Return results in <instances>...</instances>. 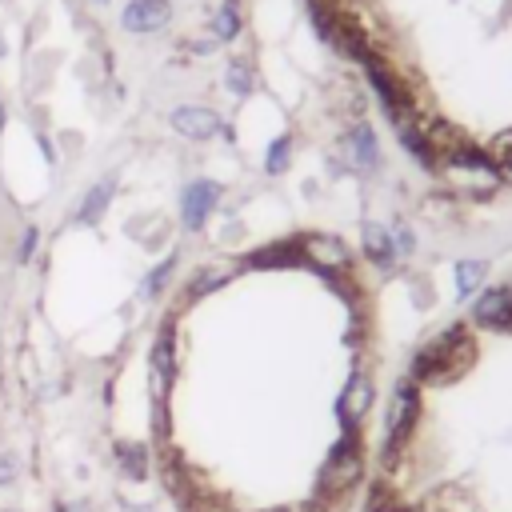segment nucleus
<instances>
[{"instance_id": "f257e3e1", "label": "nucleus", "mask_w": 512, "mask_h": 512, "mask_svg": "<svg viewBox=\"0 0 512 512\" xmlns=\"http://www.w3.org/2000/svg\"><path fill=\"white\" fill-rule=\"evenodd\" d=\"M472 360H476V336L468 332V324H448L440 336L420 344L408 376L416 384H452L472 368Z\"/></svg>"}, {"instance_id": "f03ea898", "label": "nucleus", "mask_w": 512, "mask_h": 512, "mask_svg": "<svg viewBox=\"0 0 512 512\" xmlns=\"http://www.w3.org/2000/svg\"><path fill=\"white\" fill-rule=\"evenodd\" d=\"M364 476V448H360V432L356 428H344V436L332 444L320 476H316V504H328V500H344Z\"/></svg>"}, {"instance_id": "7ed1b4c3", "label": "nucleus", "mask_w": 512, "mask_h": 512, "mask_svg": "<svg viewBox=\"0 0 512 512\" xmlns=\"http://www.w3.org/2000/svg\"><path fill=\"white\" fill-rule=\"evenodd\" d=\"M420 420V384L412 376H404L396 388H392V400H388V416H384V464L392 468L396 456L404 452L412 428Z\"/></svg>"}, {"instance_id": "20e7f679", "label": "nucleus", "mask_w": 512, "mask_h": 512, "mask_svg": "<svg viewBox=\"0 0 512 512\" xmlns=\"http://www.w3.org/2000/svg\"><path fill=\"white\" fill-rule=\"evenodd\" d=\"M148 364H152V392H156V428L164 432L168 420H164V400H168V388H172V376H176V348H172V320L160 328L152 352H148Z\"/></svg>"}, {"instance_id": "39448f33", "label": "nucleus", "mask_w": 512, "mask_h": 512, "mask_svg": "<svg viewBox=\"0 0 512 512\" xmlns=\"http://www.w3.org/2000/svg\"><path fill=\"white\" fill-rule=\"evenodd\" d=\"M372 400H376V384H372L368 372L356 368L348 376V384L340 388V396H336V420H340V428H360V420L368 416Z\"/></svg>"}, {"instance_id": "423d86ee", "label": "nucleus", "mask_w": 512, "mask_h": 512, "mask_svg": "<svg viewBox=\"0 0 512 512\" xmlns=\"http://www.w3.org/2000/svg\"><path fill=\"white\" fill-rule=\"evenodd\" d=\"M340 156H344V164H348L352 172H372V168H380V140H376L372 124L356 120V124L340 136Z\"/></svg>"}, {"instance_id": "0eeeda50", "label": "nucleus", "mask_w": 512, "mask_h": 512, "mask_svg": "<svg viewBox=\"0 0 512 512\" xmlns=\"http://www.w3.org/2000/svg\"><path fill=\"white\" fill-rule=\"evenodd\" d=\"M172 24V4L168 0H128L120 12V28L132 36H152Z\"/></svg>"}, {"instance_id": "6e6552de", "label": "nucleus", "mask_w": 512, "mask_h": 512, "mask_svg": "<svg viewBox=\"0 0 512 512\" xmlns=\"http://www.w3.org/2000/svg\"><path fill=\"white\" fill-rule=\"evenodd\" d=\"M216 204H220V184H212V180H192V184L180 192V220H184V228H188V232H200Z\"/></svg>"}, {"instance_id": "1a4fd4ad", "label": "nucleus", "mask_w": 512, "mask_h": 512, "mask_svg": "<svg viewBox=\"0 0 512 512\" xmlns=\"http://www.w3.org/2000/svg\"><path fill=\"white\" fill-rule=\"evenodd\" d=\"M168 120H172V128H176L180 136H188V140H212V136L228 132V128L220 124V116H216L212 108H204V104H180V108L168 112Z\"/></svg>"}, {"instance_id": "9d476101", "label": "nucleus", "mask_w": 512, "mask_h": 512, "mask_svg": "<svg viewBox=\"0 0 512 512\" xmlns=\"http://www.w3.org/2000/svg\"><path fill=\"white\" fill-rule=\"evenodd\" d=\"M300 252H304V260H308L312 268H320V272H340V268H348V244H344L340 236L312 232V236L300 240Z\"/></svg>"}, {"instance_id": "9b49d317", "label": "nucleus", "mask_w": 512, "mask_h": 512, "mask_svg": "<svg viewBox=\"0 0 512 512\" xmlns=\"http://www.w3.org/2000/svg\"><path fill=\"white\" fill-rule=\"evenodd\" d=\"M472 324L492 328V332H512V284L508 288H488L472 308Z\"/></svg>"}, {"instance_id": "f8f14e48", "label": "nucleus", "mask_w": 512, "mask_h": 512, "mask_svg": "<svg viewBox=\"0 0 512 512\" xmlns=\"http://www.w3.org/2000/svg\"><path fill=\"white\" fill-rule=\"evenodd\" d=\"M360 244H364V256L376 264V268H392V260H396V244H392V232L384 228V224H364L360 228Z\"/></svg>"}, {"instance_id": "ddd939ff", "label": "nucleus", "mask_w": 512, "mask_h": 512, "mask_svg": "<svg viewBox=\"0 0 512 512\" xmlns=\"http://www.w3.org/2000/svg\"><path fill=\"white\" fill-rule=\"evenodd\" d=\"M304 252H300V240H276V244H264L248 256V268H292L300 264Z\"/></svg>"}, {"instance_id": "4468645a", "label": "nucleus", "mask_w": 512, "mask_h": 512, "mask_svg": "<svg viewBox=\"0 0 512 512\" xmlns=\"http://www.w3.org/2000/svg\"><path fill=\"white\" fill-rule=\"evenodd\" d=\"M112 196H116V176L96 180V184L84 192V200H80V220H84V224H96V220L104 216V208L112 204Z\"/></svg>"}, {"instance_id": "2eb2a0df", "label": "nucleus", "mask_w": 512, "mask_h": 512, "mask_svg": "<svg viewBox=\"0 0 512 512\" xmlns=\"http://www.w3.org/2000/svg\"><path fill=\"white\" fill-rule=\"evenodd\" d=\"M112 456L120 464V472L128 480H148V448L144 444H132V440H116L112 444Z\"/></svg>"}, {"instance_id": "dca6fc26", "label": "nucleus", "mask_w": 512, "mask_h": 512, "mask_svg": "<svg viewBox=\"0 0 512 512\" xmlns=\"http://www.w3.org/2000/svg\"><path fill=\"white\" fill-rule=\"evenodd\" d=\"M208 32H212V40H236V36H240V12H236V0H228L224 8L212 12Z\"/></svg>"}, {"instance_id": "f3484780", "label": "nucleus", "mask_w": 512, "mask_h": 512, "mask_svg": "<svg viewBox=\"0 0 512 512\" xmlns=\"http://www.w3.org/2000/svg\"><path fill=\"white\" fill-rule=\"evenodd\" d=\"M224 84H228L232 96L252 92V88H256V72H252V64H248L244 56H232V60H228V72H224Z\"/></svg>"}, {"instance_id": "a211bd4d", "label": "nucleus", "mask_w": 512, "mask_h": 512, "mask_svg": "<svg viewBox=\"0 0 512 512\" xmlns=\"http://www.w3.org/2000/svg\"><path fill=\"white\" fill-rule=\"evenodd\" d=\"M484 276H488V264L484 260H460L456 264V296L464 300L468 292H476Z\"/></svg>"}, {"instance_id": "6ab92c4d", "label": "nucleus", "mask_w": 512, "mask_h": 512, "mask_svg": "<svg viewBox=\"0 0 512 512\" xmlns=\"http://www.w3.org/2000/svg\"><path fill=\"white\" fill-rule=\"evenodd\" d=\"M288 164H292V136H288V132H280V136L268 144V156H264V172H268V176H280Z\"/></svg>"}, {"instance_id": "aec40b11", "label": "nucleus", "mask_w": 512, "mask_h": 512, "mask_svg": "<svg viewBox=\"0 0 512 512\" xmlns=\"http://www.w3.org/2000/svg\"><path fill=\"white\" fill-rule=\"evenodd\" d=\"M172 268H176V256H164V260L144 276L140 296H160V292H164V284H168V276H172Z\"/></svg>"}, {"instance_id": "412c9836", "label": "nucleus", "mask_w": 512, "mask_h": 512, "mask_svg": "<svg viewBox=\"0 0 512 512\" xmlns=\"http://www.w3.org/2000/svg\"><path fill=\"white\" fill-rule=\"evenodd\" d=\"M224 284V272L220 268H200L196 276H192V284H188V296L196 300V296H204V292H212V288H220Z\"/></svg>"}, {"instance_id": "4be33fe9", "label": "nucleus", "mask_w": 512, "mask_h": 512, "mask_svg": "<svg viewBox=\"0 0 512 512\" xmlns=\"http://www.w3.org/2000/svg\"><path fill=\"white\" fill-rule=\"evenodd\" d=\"M392 244H396V256H412V252H416V232L400 220V224L392 228Z\"/></svg>"}, {"instance_id": "5701e85b", "label": "nucleus", "mask_w": 512, "mask_h": 512, "mask_svg": "<svg viewBox=\"0 0 512 512\" xmlns=\"http://www.w3.org/2000/svg\"><path fill=\"white\" fill-rule=\"evenodd\" d=\"M36 240H40V232L28 224V228H24V240H20V248H16V260H20V264H28V260H32V252H36Z\"/></svg>"}, {"instance_id": "b1692460", "label": "nucleus", "mask_w": 512, "mask_h": 512, "mask_svg": "<svg viewBox=\"0 0 512 512\" xmlns=\"http://www.w3.org/2000/svg\"><path fill=\"white\" fill-rule=\"evenodd\" d=\"M16 476H20V460H16L12 452H4V456H0V488H8Z\"/></svg>"}, {"instance_id": "393cba45", "label": "nucleus", "mask_w": 512, "mask_h": 512, "mask_svg": "<svg viewBox=\"0 0 512 512\" xmlns=\"http://www.w3.org/2000/svg\"><path fill=\"white\" fill-rule=\"evenodd\" d=\"M60 512H88V508H84V504H64Z\"/></svg>"}, {"instance_id": "a878e982", "label": "nucleus", "mask_w": 512, "mask_h": 512, "mask_svg": "<svg viewBox=\"0 0 512 512\" xmlns=\"http://www.w3.org/2000/svg\"><path fill=\"white\" fill-rule=\"evenodd\" d=\"M4 52H8V44H4V32H0V60H4Z\"/></svg>"}, {"instance_id": "bb28decb", "label": "nucleus", "mask_w": 512, "mask_h": 512, "mask_svg": "<svg viewBox=\"0 0 512 512\" xmlns=\"http://www.w3.org/2000/svg\"><path fill=\"white\" fill-rule=\"evenodd\" d=\"M0 132H4V104H0Z\"/></svg>"}, {"instance_id": "cd10ccee", "label": "nucleus", "mask_w": 512, "mask_h": 512, "mask_svg": "<svg viewBox=\"0 0 512 512\" xmlns=\"http://www.w3.org/2000/svg\"><path fill=\"white\" fill-rule=\"evenodd\" d=\"M92 4H108V0H92Z\"/></svg>"}]
</instances>
